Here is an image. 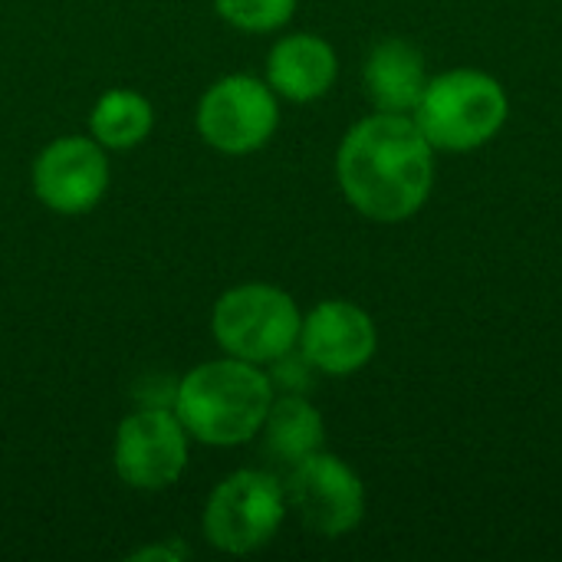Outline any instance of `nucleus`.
<instances>
[{
  "mask_svg": "<svg viewBox=\"0 0 562 562\" xmlns=\"http://www.w3.org/2000/svg\"><path fill=\"white\" fill-rule=\"evenodd\" d=\"M428 79L431 76H428L425 53L402 36L379 40L362 66V86L375 112L412 115Z\"/></svg>",
  "mask_w": 562,
  "mask_h": 562,
  "instance_id": "obj_12",
  "label": "nucleus"
},
{
  "mask_svg": "<svg viewBox=\"0 0 562 562\" xmlns=\"http://www.w3.org/2000/svg\"><path fill=\"white\" fill-rule=\"evenodd\" d=\"M296 349L319 375L349 379L375 359L379 326L372 313L352 300H323L303 313Z\"/></svg>",
  "mask_w": 562,
  "mask_h": 562,
  "instance_id": "obj_10",
  "label": "nucleus"
},
{
  "mask_svg": "<svg viewBox=\"0 0 562 562\" xmlns=\"http://www.w3.org/2000/svg\"><path fill=\"white\" fill-rule=\"evenodd\" d=\"M303 310L277 283L247 280L224 290L211 306V336L224 356L270 366L300 342Z\"/></svg>",
  "mask_w": 562,
  "mask_h": 562,
  "instance_id": "obj_4",
  "label": "nucleus"
},
{
  "mask_svg": "<svg viewBox=\"0 0 562 562\" xmlns=\"http://www.w3.org/2000/svg\"><path fill=\"white\" fill-rule=\"evenodd\" d=\"M412 119L435 151L468 155L504 132L510 119V95L497 76L458 66L428 79Z\"/></svg>",
  "mask_w": 562,
  "mask_h": 562,
  "instance_id": "obj_3",
  "label": "nucleus"
},
{
  "mask_svg": "<svg viewBox=\"0 0 562 562\" xmlns=\"http://www.w3.org/2000/svg\"><path fill=\"white\" fill-rule=\"evenodd\" d=\"M194 128L198 138L217 155H254L267 148L280 128V95L263 76L227 72L201 92Z\"/></svg>",
  "mask_w": 562,
  "mask_h": 562,
  "instance_id": "obj_6",
  "label": "nucleus"
},
{
  "mask_svg": "<svg viewBox=\"0 0 562 562\" xmlns=\"http://www.w3.org/2000/svg\"><path fill=\"white\" fill-rule=\"evenodd\" d=\"M273 398L277 389L263 366L221 352L175 382L171 408L191 441L204 448H240L260 435Z\"/></svg>",
  "mask_w": 562,
  "mask_h": 562,
  "instance_id": "obj_2",
  "label": "nucleus"
},
{
  "mask_svg": "<svg viewBox=\"0 0 562 562\" xmlns=\"http://www.w3.org/2000/svg\"><path fill=\"white\" fill-rule=\"evenodd\" d=\"M290 517L286 487L263 468H237L214 484L201 510V537L224 557H250L277 540Z\"/></svg>",
  "mask_w": 562,
  "mask_h": 562,
  "instance_id": "obj_5",
  "label": "nucleus"
},
{
  "mask_svg": "<svg viewBox=\"0 0 562 562\" xmlns=\"http://www.w3.org/2000/svg\"><path fill=\"white\" fill-rule=\"evenodd\" d=\"M155 102L128 86L105 89L89 109V135L112 155L132 151L155 132Z\"/></svg>",
  "mask_w": 562,
  "mask_h": 562,
  "instance_id": "obj_14",
  "label": "nucleus"
},
{
  "mask_svg": "<svg viewBox=\"0 0 562 562\" xmlns=\"http://www.w3.org/2000/svg\"><path fill=\"white\" fill-rule=\"evenodd\" d=\"M283 487L290 514H296V520L323 540H342L366 520L369 497L362 477L326 448L286 468Z\"/></svg>",
  "mask_w": 562,
  "mask_h": 562,
  "instance_id": "obj_8",
  "label": "nucleus"
},
{
  "mask_svg": "<svg viewBox=\"0 0 562 562\" xmlns=\"http://www.w3.org/2000/svg\"><path fill=\"white\" fill-rule=\"evenodd\" d=\"M267 372H270L277 392H296V395H306V392L313 389V375H319V372L306 362V356H303L300 349H293V352L280 356L277 362H270Z\"/></svg>",
  "mask_w": 562,
  "mask_h": 562,
  "instance_id": "obj_16",
  "label": "nucleus"
},
{
  "mask_svg": "<svg viewBox=\"0 0 562 562\" xmlns=\"http://www.w3.org/2000/svg\"><path fill=\"white\" fill-rule=\"evenodd\" d=\"M112 184L109 151L92 135H59L46 142L30 165L36 201L63 217L89 214L102 204Z\"/></svg>",
  "mask_w": 562,
  "mask_h": 562,
  "instance_id": "obj_9",
  "label": "nucleus"
},
{
  "mask_svg": "<svg viewBox=\"0 0 562 562\" xmlns=\"http://www.w3.org/2000/svg\"><path fill=\"white\" fill-rule=\"evenodd\" d=\"M263 79L280 95V102H319L339 79V53L326 36L313 30H290L273 40L263 63Z\"/></svg>",
  "mask_w": 562,
  "mask_h": 562,
  "instance_id": "obj_11",
  "label": "nucleus"
},
{
  "mask_svg": "<svg viewBox=\"0 0 562 562\" xmlns=\"http://www.w3.org/2000/svg\"><path fill=\"white\" fill-rule=\"evenodd\" d=\"M188 557V547H178V543H171V547H145V550H135L132 553V560H161V562H178Z\"/></svg>",
  "mask_w": 562,
  "mask_h": 562,
  "instance_id": "obj_17",
  "label": "nucleus"
},
{
  "mask_svg": "<svg viewBox=\"0 0 562 562\" xmlns=\"http://www.w3.org/2000/svg\"><path fill=\"white\" fill-rule=\"evenodd\" d=\"M191 435L168 402L142 405L115 428L112 468L128 491L161 494L184 477L191 464Z\"/></svg>",
  "mask_w": 562,
  "mask_h": 562,
  "instance_id": "obj_7",
  "label": "nucleus"
},
{
  "mask_svg": "<svg viewBox=\"0 0 562 562\" xmlns=\"http://www.w3.org/2000/svg\"><path fill=\"white\" fill-rule=\"evenodd\" d=\"M296 3L300 0H214V10L227 26L240 33L267 36L290 26V20L296 16Z\"/></svg>",
  "mask_w": 562,
  "mask_h": 562,
  "instance_id": "obj_15",
  "label": "nucleus"
},
{
  "mask_svg": "<svg viewBox=\"0 0 562 562\" xmlns=\"http://www.w3.org/2000/svg\"><path fill=\"white\" fill-rule=\"evenodd\" d=\"M257 438H263V451L277 464L293 468L296 461L326 448V422L323 412L306 395L277 392Z\"/></svg>",
  "mask_w": 562,
  "mask_h": 562,
  "instance_id": "obj_13",
  "label": "nucleus"
},
{
  "mask_svg": "<svg viewBox=\"0 0 562 562\" xmlns=\"http://www.w3.org/2000/svg\"><path fill=\"white\" fill-rule=\"evenodd\" d=\"M435 148L412 115L372 112L349 125L336 148L346 204L375 224H405L435 191Z\"/></svg>",
  "mask_w": 562,
  "mask_h": 562,
  "instance_id": "obj_1",
  "label": "nucleus"
}]
</instances>
